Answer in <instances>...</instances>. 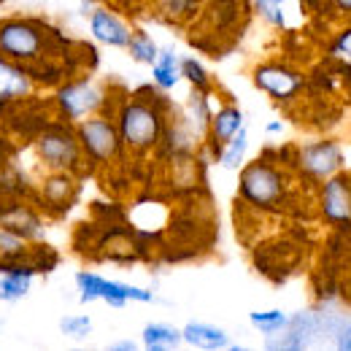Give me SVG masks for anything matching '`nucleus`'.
Listing matches in <instances>:
<instances>
[{
    "mask_svg": "<svg viewBox=\"0 0 351 351\" xmlns=\"http://www.w3.org/2000/svg\"><path fill=\"white\" fill-rule=\"evenodd\" d=\"M111 117L119 128L128 154L146 157L160 149L165 128H168V117L157 100L146 97V92L119 100V106H117V111H111Z\"/></svg>",
    "mask_w": 351,
    "mask_h": 351,
    "instance_id": "obj_1",
    "label": "nucleus"
},
{
    "mask_svg": "<svg viewBox=\"0 0 351 351\" xmlns=\"http://www.w3.org/2000/svg\"><path fill=\"white\" fill-rule=\"evenodd\" d=\"M54 38L57 36L38 19H25V16L0 19V54L22 65H30L33 71L51 60L46 54L54 44Z\"/></svg>",
    "mask_w": 351,
    "mask_h": 351,
    "instance_id": "obj_2",
    "label": "nucleus"
},
{
    "mask_svg": "<svg viewBox=\"0 0 351 351\" xmlns=\"http://www.w3.org/2000/svg\"><path fill=\"white\" fill-rule=\"evenodd\" d=\"M238 197L260 211H276L287 203L289 197V178L287 173L270 162V160H254L241 168L238 176Z\"/></svg>",
    "mask_w": 351,
    "mask_h": 351,
    "instance_id": "obj_3",
    "label": "nucleus"
},
{
    "mask_svg": "<svg viewBox=\"0 0 351 351\" xmlns=\"http://www.w3.org/2000/svg\"><path fill=\"white\" fill-rule=\"evenodd\" d=\"M33 152L46 171H68L79 173L84 165V152L76 135V125L71 122H51L33 138Z\"/></svg>",
    "mask_w": 351,
    "mask_h": 351,
    "instance_id": "obj_4",
    "label": "nucleus"
},
{
    "mask_svg": "<svg viewBox=\"0 0 351 351\" xmlns=\"http://www.w3.org/2000/svg\"><path fill=\"white\" fill-rule=\"evenodd\" d=\"M76 135H79L87 165L106 168V165H114L119 157H125V143L111 111H100L76 122Z\"/></svg>",
    "mask_w": 351,
    "mask_h": 351,
    "instance_id": "obj_5",
    "label": "nucleus"
},
{
    "mask_svg": "<svg viewBox=\"0 0 351 351\" xmlns=\"http://www.w3.org/2000/svg\"><path fill=\"white\" fill-rule=\"evenodd\" d=\"M76 289H79V300L82 303H106L111 308H125L128 303H157V295L146 287H135L125 281H114V278H103L100 273L92 270H79L76 273Z\"/></svg>",
    "mask_w": 351,
    "mask_h": 351,
    "instance_id": "obj_6",
    "label": "nucleus"
},
{
    "mask_svg": "<svg viewBox=\"0 0 351 351\" xmlns=\"http://www.w3.org/2000/svg\"><path fill=\"white\" fill-rule=\"evenodd\" d=\"M108 106V95L106 89L100 87L97 82H92L89 76H79V79H71L65 84H60L54 92V108H57V117L62 122H82L92 114H100L106 111Z\"/></svg>",
    "mask_w": 351,
    "mask_h": 351,
    "instance_id": "obj_7",
    "label": "nucleus"
},
{
    "mask_svg": "<svg viewBox=\"0 0 351 351\" xmlns=\"http://www.w3.org/2000/svg\"><path fill=\"white\" fill-rule=\"evenodd\" d=\"M254 87L265 92L276 103H292L306 89V73L298 68H289L284 62H263L252 73Z\"/></svg>",
    "mask_w": 351,
    "mask_h": 351,
    "instance_id": "obj_8",
    "label": "nucleus"
},
{
    "mask_svg": "<svg viewBox=\"0 0 351 351\" xmlns=\"http://www.w3.org/2000/svg\"><path fill=\"white\" fill-rule=\"evenodd\" d=\"M343 149L335 141H311L298 149V168L311 181H324L330 176L341 173Z\"/></svg>",
    "mask_w": 351,
    "mask_h": 351,
    "instance_id": "obj_9",
    "label": "nucleus"
},
{
    "mask_svg": "<svg viewBox=\"0 0 351 351\" xmlns=\"http://www.w3.org/2000/svg\"><path fill=\"white\" fill-rule=\"evenodd\" d=\"M36 73L30 65H22L5 54H0V111L11 108L14 103L27 100L36 92Z\"/></svg>",
    "mask_w": 351,
    "mask_h": 351,
    "instance_id": "obj_10",
    "label": "nucleus"
},
{
    "mask_svg": "<svg viewBox=\"0 0 351 351\" xmlns=\"http://www.w3.org/2000/svg\"><path fill=\"white\" fill-rule=\"evenodd\" d=\"M87 22H89V36H92L97 44L108 46V49H128L132 27L119 16V14H114L111 8L95 5L92 14L87 16Z\"/></svg>",
    "mask_w": 351,
    "mask_h": 351,
    "instance_id": "obj_11",
    "label": "nucleus"
},
{
    "mask_svg": "<svg viewBox=\"0 0 351 351\" xmlns=\"http://www.w3.org/2000/svg\"><path fill=\"white\" fill-rule=\"evenodd\" d=\"M38 276V267L30 260L0 263V303H19L27 298Z\"/></svg>",
    "mask_w": 351,
    "mask_h": 351,
    "instance_id": "obj_12",
    "label": "nucleus"
},
{
    "mask_svg": "<svg viewBox=\"0 0 351 351\" xmlns=\"http://www.w3.org/2000/svg\"><path fill=\"white\" fill-rule=\"evenodd\" d=\"M319 211L322 217L332 224H346L351 221V186L346 178L330 176L322 181L319 189Z\"/></svg>",
    "mask_w": 351,
    "mask_h": 351,
    "instance_id": "obj_13",
    "label": "nucleus"
},
{
    "mask_svg": "<svg viewBox=\"0 0 351 351\" xmlns=\"http://www.w3.org/2000/svg\"><path fill=\"white\" fill-rule=\"evenodd\" d=\"M38 192H41V203L49 211H65L79 192V181L68 171H49Z\"/></svg>",
    "mask_w": 351,
    "mask_h": 351,
    "instance_id": "obj_14",
    "label": "nucleus"
},
{
    "mask_svg": "<svg viewBox=\"0 0 351 351\" xmlns=\"http://www.w3.org/2000/svg\"><path fill=\"white\" fill-rule=\"evenodd\" d=\"M241 128H246V119H243V111L235 106V103H224L219 106L217 111H214V117H211V125H208V149H211V154L217 157L219 154V149L235 135V132L241 130Z\"/></svg>",
    "mask_w": 351,
    "mask_h": 351,
    "instance_id": "obj_15",
    "label": "nucleus"
},
{
    "mask_svg": "<svg viewBox=\"0 0 351 351\" xmlns=\"http://www.w3.org/2000/svg\"><path fill=\"white\" fill-rule=\"evenodd\" d=\"M0 224L14 230V232H19L30 243H41L46 238L44 219L27 206H3L0 208Z\"/></svg>",
    "mask_w": 351,
    "mask_h": 351,
    "instance_id": "obj_16",
    "label": "nucleus"
},
{
    "mask_svg": "<svg viewBox=\"0 0 351 351\" xmlns=\"http://www.w3.org/2000/svg\"><path fill=\"white\" fill-rule=\"evenodd\" d=\"M181 338L186 346L200 351H227L230 346V335L221 327L208 324V322H186L181 327Z\"/></svg>",
    "mask_w": 351,
    "mask_h": 351,
    "instance_id": "obj_17",
    "label": "nucleus"
},
{
    "mask_svg": "<svg viewBox=\"0 0 351 351\" xmlns=\"http://www.w3.org/2000/svg\"><path fill=\"white\" fill-rule=\"evenodd\" d=\"M211 117H214L211 89L189 87L186 103H184V119H186V125L197 132L200 138H206V135H208V125H211Z\"/></svg>",
    "mask_w": 351,
    "mask_h": 351,
    "instance_id": "obj_18",
    "label": "nucleus"
},
{
    "mask_svg": "<svg viewBox=\"0 0 351 351\" xmlns=\"http://www.w3.org/2000/svg\"><path fill=\"white\" fill-rule=\"evenodd\" d=\"M181 82V57L173 46H160V54L152 65V84L160 92H173Z\"/></svg>",
    "mask_w": 351,
    "mask_h": 351,
    "instance_id": "obj_19",
    "label": "nucleus"
},
{
    "mask_svg": "<svg viewBox=\"0 0 351 351\" xmlns=\"http://www.w3.org/2000/svg\"><path fill=\"white\" fill-rule=\"evenodd\" d=\"M184 343L181 330H176L173 324L165 322H149L141 332V346L146 351H171L178 349Z\"/></svg>",
    "mask_w": 351,
    "mask_h": 351,
    "instance_id": "obj_20",
    "label": "nucleus"
},
{
    "mask_svg": "<svg viewBox=\"0 0 351 351\" xmlns=\"http://www.w3.org/2000/svg\"><path fill=\"white\" fill-rule=\"evenodd\" d=\"M289 322H292V316L284 308H265V311L249 313V324L265 338H278L289 327Z\"/></svg>",
    "mask_w": 351,
    "mask_h": 351,
    "instance_id": "obj_21",
    "label": "nucleus"
},
{
    "mask_svg": "<svg viewBox=\"0 0 351 351\" xmlns=\"http://www.w3.org/2000/svg\"><path fill=\"white\" fill-rule=\"evenodd\" d=\"M246 154H249V130L241 128L235 132L217 154V162H219L224 171H241L243 162H246Z\"/></svg>",
    "mask_w": 351,
    "mask_h": 351,
    "instance_id": "obj_22",
    "label": "nucleus"
},
{
    "mask_svg": "<svg viewBox=\"0 0 351 351\" xmlns=\"http://www.w3.org/2000/svg\"><path fill=\"white\" fill-rule=\"evenodd\" d=\"M295 3H300V0H252V8L270 27L287 30L289 27V5H295Z\"/></svg>",
    "mask_w": 351,
    "mask_h": 351,
    "instance_id": "obj_23",
    "label": "nucleus"
},
{
    "mask_svg": "<svg viewBox=\"0 0 351 351\" xmlns=\"http://www.w3.org/2000/svg\"><path fill=\"white\" fill-rule=\"evenodd\" d=\"M30 252H33V243L27 238H22L19 232L0 224V263L30 260Z\"/></svg>",
    "mask_w": 351,
    "mask_h": 351,
    "instance_id": "obj_24",
    "label": "nucleus"
},
{
    "mask_svg": "<svg viewBox=\"0 0 351 351\" xmlns=\"http://www.w3.org/2000/svg\"><path fill=\"white\" fill-rule=\"evenodd\" d=\"M157 5L168 22H178V25L197 19L203 11V0H157Z\"/></svg>",
    "mask_w": 351,
    "mask_h": 351,
    "instance_id": "obj_25",
    "label": "nucleus"
},
{
    "mask_svg": "<svg viewBox=\"0 0 351 351\" xmlns=\"http://www.w3.org/2000/svg\"><path fill=\"white\" fill-rule=\"evenodd\" d=\"M128 54H130L132 62L152 68L154 60H157V54H160V46H157V41L146 30H132L130 44H128Z\"/></svg>",
    "mask_w": 351,
    "mask_h": 351,
    "instance_id": "obj_26",
    "label": "nucleus"
},
{
    "mask_svg": "<svg viewBox=\"0 0 351 351\" xmlns=\"http://www.w3.org/2000/svg\"><path fill=\"white\" fill-rule=\"evenodd\" d=\"M181 79L192 89H214L208 68L197 57H181Z\"/></svg>",
    "mask_w": 351,
    "mask_h": 351,
    "instance_id": "obj_27",
    "label": "nucleus"
},
{
    "mask_svg": "<svg viewBox=\"0 0 351 351\" xmlns=\"http://www.w3.org/2000/svg\"><path fill=\"white\" fill-rule=\"evenodd\" d=\"M60 332L71 341H84L92 335V319L87 313H68L60 319Z\"/></svg>",
    "mask_w": 351,
    "mask_h": 351,
    "instance_id": "obj_28",
    "label": "nucleus"
},
{
    "mask_svg": "<svg viewBox=\"0 0 351 351\" xmlns=\"http://www.w3.org/2000/svg\"><path fill=\"white\" fill-rule=\"evenodd\" d=\"M330 57H332L335 62L351 68V25H346L343 30L335 33V38H332V44H330Z\"/></svg>",
    "mask_w": 351,
    "mask_h": 351,
    "instance_id": "obj_29",
    "label": "nucleus"
},
{
    "mask_svg": "<svg viewBox=\"0 0 351 351\" xmlns=\"http://www.w3.org/2000/svg\"><path fill=\"white\" fill-rule=\"evenodd\" d=\"M30 263L38 267V273H49V270L57 265V254H54V249H46V246H38V243H33V252H30Z\"/></svg>",
    "mask_w": 351,
    "mask_h": 351,
    "instance_id": "obj_30",
    "label": "nucleus"
},
{
    "mask_svg": "<svg viewBox=\"0 0 351 351\" xmlns=\"http://www.w3.org/2000/svg\"><path fill=\"white\" fill-rule=\"evenodd\" d=\"M332 346L338 351H351V319L343 322V324L332 332Z\"/></svg>",
    "mask_w": 351,
    "mask_h": 351,
    "instance_id": "obj_31",
    "label": "nucleus"
},
{
    "mask_svg": "<svg viewBox=\"0 0 351 351\" xmlns=\"http://www.w3.org/2000/svg\"><path fill=\"white\" fill-rule=\"evenodd\" d=\"M330 5H332V11L335 14H341V16H351V0H327Z\"/></svg>",
    "mask_w": 351,
    "mask_h": 351,
    "instance_id": "obj_32",
    "label": "nucleus"
},
{
    "mask_svg": "<svg viewBox=\"0 0 351 351\" xmlns=\"http://www.w3.org/2000/svg\"><path fill=\"white\" fill-rule=\"evenodd\" d=\"M108 349L111 351H138V343H135V341H114Z\"/></svg>",
    "mask_w": 351,
    "mask_h": 351,
    "instance_id": "obj_33",
    "label": "nucleus"
},
{
    "mask_svg": "<svg viewBox=\"0 0 351 351\" xmlns=\"http://www.w3.org/2000/svg\"><path fill=\"white\" fill-rule=\"evenodd\" d=\"M265 132H267V135H278V132H284V122H281V119H270V122L265 125Z\"/></svg>",
    "mask_w": 351,
    "mask_h": 351,
    "instance_id": "obj_34",
    "label": "nucleus"
},
{
    "mask_svg": "<svg viewBox=\"0 0 351 351\" xmlns=\"http://www.w3.org/2000/svg\"><path fill=\"white\" fill-rule=\"evenodd\" d=\"M3 3H5V0H0V5H3Z\"/></svg>",
    "mask_w": 351,
    "mask_h": 351,
    "instance_id": "obj_35",
    "label": "nucleus"
}]
</instances>
